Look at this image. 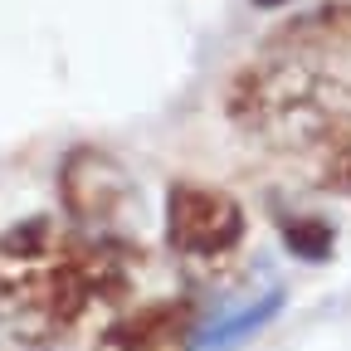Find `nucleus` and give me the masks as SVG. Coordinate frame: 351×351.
Segmentation results:
<instances>
[{
    "label": "nucleus",
    "mask_w": 351,
    "mask_h": 351,
    "mask_svg": "<svg viewBox=\"0 0 351 351\" xmlns=\"http://www.w3.org/2000/svg\"><path fill=\"white\" fill-rule=\"evenodd\" d=\"M274 44L283 49H307V54H337L351 49V0H337V5H317L298 20H288Z\"/></svg>",
    "instance_id": "423d86ee"
},
{
    "label": "nucleus",
    "mask_w": 351,
    "mask_h": 351,
    "mask_svg": "<svg viewBox=\"0 0 351 351\" xmlns=\"http://www.w3.org/2000/svg\"><path fill=\"white\" fill-rule=\"evenodd\" d=\"M132 176L122 171L117 156L98 147H73L59 161V200L73 230L88 234H112V219L132 205Z\"/></svg>",
    "instance_id": "20e7f679"
},
{
    "label": "nucleus",
    "mask_w": 351,
    "mask_h": 351,
    "mask_svg": "<svg viewBox=\"0 0 351 351\" xmlns=\"http://www.w3.org/2000/svg\"><path fill=\"white\" fill-rule=\"evenodd\" d=\"M195 332V302L161 298L127 317H108L103 351H186Z\"/></svg>",
    "instance_id": "39448f33"
},
{
    "label": "nucleus",
    "mask_w": 351,
    "mask_h": 351,
    "mask_svg": "<svg viewBox=\"0 0 351 351\" xmlns=\"http://www.w3.org/2000/svg\"><path fill=\"white\" fill-rule=\"evenodd\" d=\"M258 5H288V0H258Z\"/></svg>",
    "instance_id": "6e6552de"
},
{
    "label": "nucleus",
    "mask_w": 351,
    "mask_h": 351,
    "mask_svg": "<svg viewBox=\"0 0 351 351\" xmlns=\"http://www.w3.org/2000/svg\"><path fill=\"white\" fill-rule=\"evenodd\" d=\"M225 112L249 137L313 156L351 122V88L322 69V54L274 44L230 78Z\"/></svg>",
    "instance_id": "f03ea898"
},
{
    "label": "nucleus",
    "mask_w": 351,
    "mask_h": 351,
    "mask_svg": "<svg viewBox=\"0 0 351 351\" xmlns=\"http://www.w3.org/2000/svg\"><path fill=\"white\" fill-rule=\"evenodd\" d=\"M244 205L210 181H176L166 191V244L186 269H225L244 249Z\"/></svg>",
    "instance_id": "7ed1b4c3"
},
{
    "label": "nucleus",
    "mask_w": 351,
    "mask_h": 351,
    "mask_svg": "<svg viewBox=\"0 0 351 351\" xmlns=\"http://www.w3.org/2000/svg\"><path fill=\"white\" fill-rule=\"evenodd\" d=\"M313 181L327 195H351V122L337 132L322 152H313Z\"/></svg>",
    "instance_id": "0eeeda50"
},
{
    "label": "nucleus",
    "mask_w": 351,
    "mask_h": 351,
    "mask_svg": "<svg viewBox=\"0 0 351 351\" xmlns=\"http://www.w3.org/2000/svg\"><path fill=\"white\" fill-rule=\"evenodd\" d=\"M137 249L122 234H88L49 215L0 234V317L25 346H54L132 293Z\"/></svg>",
    "instance_id": "f257e3e1"
}]
</instances>
